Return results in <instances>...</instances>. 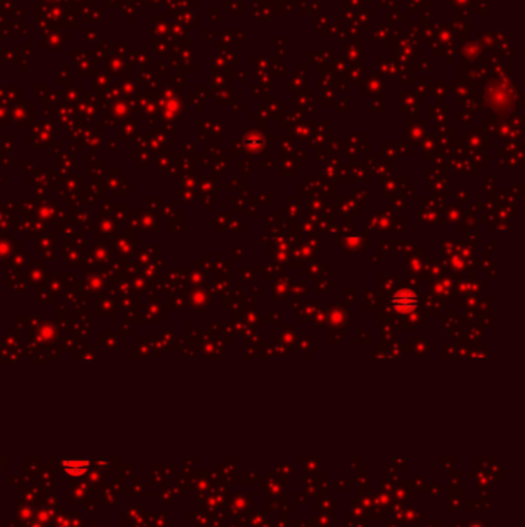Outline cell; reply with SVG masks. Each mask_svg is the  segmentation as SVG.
Listing matches in <instances>:
<instances>
[{"label": "cell", "mask_w": 525, "mask_h": 527, "mask_svg": "<svg viewBox=\"0 0 525 527\" xmlns=\"http://www.w3.org/2000/svg\"><path fill=\"white\" fill-rule=\"evenodd\" d=\"M393 305L400 310V312H408V310H411L413 307H416V296H413L411 293L408 292H404V293H397L394 298H393Z\"/></svg>", "instance_id": "1"}, {"label": "cell", "mask_w": 525, "mask_h": 527, "mask_svg": "<svg viewBox=\"0 0 525 527\" xmlns=\"http://www.w3.org/2000/svg\"><path fill=\"white\" fill-rule=\"evenodd\" d=\"M64 469H65V472L67 473H70V475H82L83 472H86L88 469H89V461H65L64 462Z\"/></svg>", "instance_id": "2"}]
</instances>
